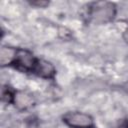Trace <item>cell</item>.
Returning <instances> with one entry per match:
<instances>
[{
  "label": "cell",
  "instance_id": "obj_7",
  "mask_svg": "<svg viewBox=\"0 0 128 128\" xmlns=\"http://www.w3.org/2000/svg\"><path fill=\"white\" fill-rule=\"evenodd\" d=\"M123 39L125 40V42L128 43V27H127L126 30L123 32Z\"/></svg>",
  "mask_w": 128,
  "mask_h": 128
},
{
  "label": "cell",
  "instance_id": "obj_4",
  "mask_svg": "<svg viewBox=\"0 0 128 128\" xmlns=\"http://www.w3.org/2000/svg\"><path fill=\"white\" fill-rule=\"evenodd\" d=\"M14 105L17 106L19 109H27L33 105L32 97L26 93L16 91L15 99H14Z\"/></svg>",
  "mask_w": 128,
  "mask_h": 128
},
{
  "label": "cell",
  "instance_id": "obj_2",
  "mask_svg": "<svg viewBox=\"0 0 128 128\" xmlns=\"http://www.w3.org/2000/svg\"><path fill=\"white\" fill-rule=\"evenodd\" d=\"M116 15V6L111 2H93L88 5L86 17L90 22L96 24H105L114 19Z\"/></svg>",
  "mask_w": 128,
  "mask_h": 128
},
{
  "label": "cell",
  "instance_id": "obj_1",
  "mask_svg": "<svg viewBox=\"0 0 128 128\" xmlns=\"http://www.w3.org/2000/svg\"><path fill=\"white\" fill-rule=\"evenodd\" d=\"M0 61L2 66H10L43 79H54L56 75V69L50 62L37 58L32 52L23 48L2 47Z\"/></svg>",
  "mask_w": 128,
  "mask_h": 128
},
{
  "label": "cell",
  "instance_id": "obj_6",
  "mask_svg": "<svg viewBox=\"0 0 128 128\" xmlns=\"http://www.w3.org/2000/svg\"><path fill=\"white\" fill-rule=\"evenodd\" d=\"M31 5L37 6V7H46V6L49 5V2H46V1H35V2H31Z\"/></svg>",
  "mask_w": 128,
  "mask_h": 128
},
{
  "label": "cell",
  "instance_id": "obj_5",
  "mask_svg": "<svg viewBox=\"0 0 128 128\" xmlns=\"http://www.w3.org/2000/svg\"><path fill=\"white\" fill-rule=\"evenodd\" d=\"M15 94H16V91L14 89H12L9 86H4L2 88V100H3V102H5L7 104H14Z\"/></svg>",
  "mask_w": 128,
  "mask_h": 128
},
{
  "label": "cell",
  "instance_id": "obj_3",
  "mask_svg": "<svg viewBox=\"0 0 128 128\" xmlns=\"http://www.w3.org/2000/svg\"><path fill=\"white\" fill-rule=\"evenodd\" d=\"M62 119L70 128H96L94 119L84 112H67Z\"/></svg>",
  "mask_w": 128,
  "mask_h": 128
},
{
  "label": "cell",
  "instance_id": "obj_8",
  "mask_svg": "<svg viewBox=\"0 0 128 128\" xmlns=\"http://www.w3.org/2000/svg\"><path fill=\"white\" fill-rule=\"evenodd\" d=\"M123 128H128V120L125 121V123L123 124Z\"/></svg>",
  "mask_w": 128,
  "mask_h": 128
}]
</instances>
